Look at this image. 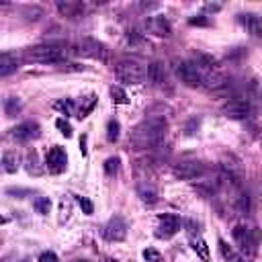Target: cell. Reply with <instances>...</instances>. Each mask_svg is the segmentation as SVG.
<instances>
[{
	"instance_id": "obj_1",
	"label": "cell",
	"mask_w": 262,
	"mask_h": 262,
	"mask_svg": "<svg viewBox=\"0 0 262 262\" xmlns=\"http://www.w3.org/2000/svg\"><path fill=\"white\" fill-rule=\"evenodd\" d=\"M166 119L158 117V115H150L146 117L131 134V146L138 150H148L154 148L158 144H162V140L166 138Z\"/></svg>"
},
{
	"instance_id": "obj_2",
	"label": "cell",
	"mask_w": 262,
	"mask_h": 262,
	"mask_svg": "<svg viewBox=\"0 0 262 262\" xmlns=\"http://www.w3.org/2000/svg\"><path fill=\"white\" fill-rule=\"evenodd\" d=\"M115 74L123 84H142L148 78V68H144L140 62L134 60H123L117 64Z\"/></svg>"
},
{
	"instance_id": "obj_3",
	"label": "cell",
	"mask_w": 262,
	"mask_h": 262,
	"mask_svg": "<svg viewBox=\"0 0 262 262\" xmlns=\"http://www.w3.org/2000/svg\"><path fill=\"white\" fill-rule=\"evenodd\" d=\"M23 58L29 62H35V64H60V62H64V49L43 43V45H35V47L25 49Z\"/></svg>"
},
{
	"instance_id": "obj_4",
	"label": "cell",
	"mask_w": 262,
	"mask_h": 262,
	"mask_svg": "<svg viewBox=\"0 0 262 262\" xmlns=\"http://www.w3.org/2000/svg\"><path fill=\"white\" fill-rule=\"evenodd\" d=\"M231 235H233V240H235V244L240 246L242 252H246V254H250V256H254V254L258 252L260 233H258L256 227H250V225H246V223H240V225L233 227Z\"/></svg>"
},
{
	"instance_id": "obj_5",
	"label": "cell",
	"mask_w": 262,
	"mask_h": 262,
	"mask_svg": "<svg viewBox=\"0 0 262 262\" xmlns=\"http://www.w3.org/2000/svg\"><path fill=\"white\" fill-rule=\"evenodd\" d=\"M176 74H178L180 82L187 84V86H191V88L201 86V84H203V78H205V76L201 74V68H199L195 62H182V64L178 66Z\"/></svg>"
},
{
	"instance_id": "obj_6",
	"label": "cell",
	"mask_w": 262,
	"mask_h": 262,
	"mask_svg": "<svg viewBox=\"0 0 262 262\" xmlns=\"http://www.w3.org/2000/svg\"><path fill=\"white\" fill-rule=\"evenodd\" d=\"M182 225H185V221H182L178 215H174V213H164V215H160L156 235L168 240V238H172L174 233H178V231L182 229Z\"/></svg>"
},
{
	"instance_id": "obj_7",
	"label": "cell",
	"mask_w": 262,
	"mask_h": 262,
	"mask_svg": "<svg viewBox=\"0 0 262 262\" xmlns=\"http://www.w3.org/2000/svg\"><path fill=\"white\" fill-rule=\"evenodd\" d=\"M252 111H254V109H252V104H250L248 98H246V100H244V98H233V100H229V102L223 107L221 113H223L227 119H238V121H240V119H248V117L252 115Z\"/></svg>"
},
{
	"instance_id": "obj_8",
	"label": "cell",
	"mask_w": 262,
	"mask_h": 262,
	"mask_svg": "<svg viewBox=\"0 0 262 262\" xmlns=\"http://www.w3.org/2000/svg\"><path fill=\"white\" fill-rule=\"evenodd\" d=\"M203 174H205V166L195 160H187L174 166V176L180 180H195V178H201Z\"/></svg>"
},
{
	"instance_id": "obj_9",
	"label": "cell",
	"mask_w": 262,
	"mask_h": 262,
	"mask_svg": "<svg viewBox=\"0 0 262 262\" xmlns=\"http://www.w3.org/2000/svg\"><path fill=\"white\" fill-rule=\"evenodd\" d=\"M45 168L51 172V174H60L68 168V156L64 152V148L60 146H54L49 152H47V158H45Z\"/></svg>"
},
{
	"instance_id": "obj_10",
	"label": "cell",
	"mask_w": 262,
	"mask_h": 262,
	"mask_svg": "<svg viewBox=\"0 0 262 262\" xmlns=\"http://www.w3.org/2000/svg\"><path fill=\"white\" fill-rule=\"evenodd\" d=\"M78 54H82L86 58H94V60H104L107 47H104V43H100L92 37H82L78 43Z\"/></svg>"
},
{
	"instance_id": "obj_11",
	"label": "cell",
	"mask_w": 262,
	"mask_h": 262,
	"mask_svg": "<svg viewBox=\"0 0 262 262\" xmlns=\"http://www.w3.org/2000/svg\"><path fill=\"white\" fill-rule=\"evenodd\" d=\"M127 229H129L127 221H125L121 215H115V217H111V221L104 225V238L111 240V242H121V240H125Z\"/></svg>"
},
{
	"instance_id": "obj_12",
	"label": "cell",
	"mask_w": 262,
	"mask_h": 262,
	"mask_svg": "<svg viewBox=\"0 0 262 262\" xmlns=\"http://www.w3.org/2000/svg\"><path fill=\"white\" fill-rule=\"evenodd\" d=\"M146 31L156 35V37H170L172 35V25L166 17H150L146 19Z\"/></svg>"
},
{
	"instance_id": "obj_13",
	"label": "cell",
	"mask_w": 262,
	"mask_h": 262,
	"mask_svg": "<svg viewBox=\"0 0 262 262\" xmlns=\"http://www.w3.org/2000/svg\"><path fill=\"white\" fill-rule=\"evenodd\" d=\"M13 138L19 140V142H31V140L39 138V125H37L35 121L19 123V125L13 129Z\"/></svg>"
},
{
	"instance_id": "obj_14",
	"label": "cell",
	"mask_w": 262,
	"mask_h": 262,
	"mask_svg": "<svg viewBox=\"0 0 262 262\" xmlns=\"http://www.w3.org/2000/svg\"><path fill=\"white\" fill-rule=\"evenodd\" d=\"M240 21H242V25L246 27V31L252 37H262V17L260 15L246 13V15H240Z\"/></svg>"
},
{
	"instance_id": "obj_15",
	"label": "cell",
	"mask_w": 262,
	"mask_h": 262,
	"mask_svg": "<svg viewBox=\"0 0 262 262\" xmlns=\"http://www.w3.org/2000/svg\"><path fill=\"white\" fill-rule=\"evenodd\" d=\"M203 84L209 90H213V92H223L229 86V78L223 76V74H219V72H213V74H209V76L203 78Z\"/></svg>"
},
{
	"instance_id": "obj_16",
	"label": "cell",
	"mask_w": 262,
	"mask_h": 262,
	"mask_svg": "<svg viewBox=\"0 0 262 262\" xmlns=\"http://www.w3.org/2000/svg\"><path fill=\"white\" fill-rule=\"evenodd\" d=\"M19 68H21V60H19L17 56L5 51L3 58H0V76L7 78V76H11L13 72H17Z\"/></svg>"
},
{
	"instance_id": "obj_17",
	"label": "cell",
	"mask_w": 262,
	"mask_h": 262,
	"mask_svg": "<svg viewBox=\"0 0 262 262\" xmlns=\"http://www.w3.org/2000/svg\"><path fill=\"white\" fill-rule=\"evenodd\" d=\"M58 11L64 17H68L72 21H78L84 15V5L82 3H64V0H60V3H58Z\"/></svg>"
},
{
	"instance_id": "obj_18",
	"label": "cell",
	"mask_w": 262,
	"mask_h": 262,
	"mask_svg": "<svg viewBox=\"0 0 262 262\" xmlns=\"http://www.w3.org/2000/svg\"><path fill=\"white\" fill-rule=\"evenodd\" d=\"M148 80H150L154 86H164V84H166V70H164V64L152 62V64L148 66Z\"/></svg>"
},
{
	"instance_id": "obj_19",
	"label": "cell",
	"mask_w": 262,
	"mask_h": 262,
	"mask_svg": "<svg viewBox=\"0 0 262 262\" xmlns=\"http://www.w3.org/2000/svg\"><path fill=\"white\" fill-rule=\"evenodd\" d=\"M138 197L146 205H154V203H158V189L154 185H150V182H142L138 187Z\"/></svg>"
},
{
	"instance_id": "obj_20",
	"label": "cell",
	"mask_w": 262,
	"mask_h": 262,
	"mask_svg": "<svg viewBox=\"0 0 262 262\" xmlns=\"http://www.w3.org/2000/svg\"><path fill=\"white\" fill-rule=\"evenodd\" d=\"M191 248L199 254V258H201L203 262H209V260H211L209 246H207V242H205L201 235H193V233H191Z\"/></svg>"
},
{
	"instance_id": "obj_21",
	"label": "cell",
	"mask_w": 262,
	"mask_h": 262,
	"mask_svg": "<svg viewBox=\"0 0 262 262\" xmlns=\"http://www.w3.org/2000/svg\"><path fill=\"white\" fill-rule=\"evenodd\" d=\"M219 252H221V256L227 260V262H248L240 252H235L225 240H219Z\"/></svg>"
},
{
	"instance_id": "obj_22",
	"label": "cell",
	"mask_w": 262,
	"mask_h": 262,
	"mask_svg": "<svg viewBox=\"0 0 262 262\" xmlns=\"http://www.w3.org/2000/svg\"><path fill=\"white\" fill-rule=\"evenodd\" d=\"M3 107H5V115L9 119H13V117H17L23 111V100L19 96H9V98H5V104Z\"/></svg>"
},
{
	"instance_id": "obj_23",
	"label": "cell",
	"mask_w": 262,
	"mask_h": 262,
	"mask_svg": "<svg viewBox=\"0 0 262 262\" xmlns=\"http://www.w3.org/2000/svg\"><path fill=\"white\" fill-rule=\"evenodd\" d=\"M19 166H21V158L15 152H5L3 154V168H5V172L15 174L19 170Z\"/></svg>"
},
{
	"instance_id": "obj_24",
	"label": "cell",
	"mask_w": 262,
	"mask_h": 262,
	"mask_svg": "<svg viewBox=\"0 0 262 262\" xmlns=\"http://www.w3.org/2000/svg\"><path fill=\"white\" fill-rule=\"evenodd\" d=\"M27 172L29 174H33V176H39L41 174V166H39V156H37V152H29L27 154Z\"/></svg>"
},
{
	"instance_id": "obj_25",
	"label": "cell",
	"mask_w": 262,
	"mask_h": 262,
	"mask_svg": "<svg viewBox=\"0 0 262 262\" xmlns=\"http://www.w3.org/2000/svg\"><path fill=\"white\" fill-rule=\"evenodd\" d=\"M119 136H121V123L117 119H111L107 123V140L109 142H117Z\"/></svg>"
},
{
	"instance_id": "obj_26",
	"label": "cell",
	"mask_w": 262,
	"mask_h": 262,
	"mask_svg": "<svg viewBox=\"0 0 262 262\" xmlns=\"http://www.w3.org/2000/svg\"><path fill=\"white\" fill-rule=\"evenodd\" d=\"M235 209H238V213H240V215H248V213H250V209H252V201H250V197H248L246 193H240L238 203H235Z\"/></svg>"
},
{
	"instance_id": "obj_27",
	"label": "cell",
	"mask_w": 262,
	"mask_h": 262,
	"mask_svg": "<svg viewBox=\"0 0 262 262\" xmlns=\"http://www.w3.org/2000/svg\"><path fill=\"white\" fill-rule=\"evenodd\" d=\"M111 98L115 104H125L129 98H127V92L123 90V86H111Z\"/></svg>"
},
{
	"instance_id": "obj_28",
	"label": "cell",
	"mask_w": 262,
	"mask_h": 262,
	"mask_svg": "<svg viewBox=\"0 0 262 262\" xmlns=\"http://www.w3.org/2000/svg\"><path fill=\"white\" fill-rule=\"evenodd\" d=\"M119 168H121V160H119L117 156L107 158V162H104V174H107V176H115V174L119 172Z\"/></svg>"
},
{
	"instance_id": "obj_29",
	"label": "cell",
	"mask_w": 262,
	"mask_h": 262,
	"mask_svg": "<svg viewBox=\"0 0 262 262\" xmlns=\"http://www.w3.org/2000/svg\"><path fill=\"white\" fill-rule=\"evenodd\" d=\"M33 207H35V211H37V213L47 215V213H49V209H51V201H49L47 197H37V199L33 201Z\"/></svg>"
},
{
	"instance_id": "obj_30",
	"label": "cell",
	"mask_w": 262,
	"mask_h": 262,
	"mask_svg": "<svg viewBox=\"0 0 262 262\" xmlns=\"http://www.w3.org/2000/svg\"><path fill=\"white\" fill-rule=\"evenodd\" d=\"M23 15H25L27 21H33V23H35V21H39V19L43 17V11H41L39 7H25V9H23Z\"/></svg>"
},
{
	"instance_id": "obj_31",
	"label": "cell",
	"mask_w": 262,
	"mask_h": 262,
	"mask_svg": "<svg viewBox=\"0 0 262 262\" xmlns=\"http://www.w3.org/2000/svg\"><path fill=\"white\" fill-rule=\"evenodd\" d=\"M94 104H96V96H94V94H90V98H88V102H86V104H82V107L78 109V115H76V117H80V119H84V117H86V115H88V113H90V111L94 109Z\"/></svg>"
},
{
	"instance_id": "obj_32",
	"label": "cell",
	"mask_w": 262,
	"mask_h": 262,
	"mask_svg": "<svg viewBox=\"0 0 262 262\" xmlns=\"http://www.w3.org/2000/svg\"><path fill=\"white\" fill-rule=\"evenodd\" d=\"M197 58H199V64H197V66H203V68H207V70H215V66H217L215 58L205 56V54H199Z\"/></svg>"
},
{
	"instance_id": "obj_33",
	"label": "cell",
	"mask_w": 262,
	"mask_h": 262,
	"mask_svg": "<svg viewBox=\"0 0 262 262\" xmlns=\"http://www.w3.org/2000/svg\"><path fill=\"white\" fill-rule=\"evenodd\" d=\"M56 109L62 111L66 117L74 115V102H72V100H58V102H56Z\"/></svg>"
},
{
	"instance_id": "obj_34",
	"label": "cell",
	"mask_w": 262,
	"mask_h": 262,
	"mask_svg": "<svg viewBox=\"0 0 262 262\" xmlns=\"http://www.w3.org/2000/svg\"><path fill=\"white\" fill-rule=\"evenodd\" d=\"M76 203L80 205V209H82L86 215H92V213H94V205H92L90 199H86V197H76Z\"/></svg>"
},
{
	"instance_id": "obj_35",
	"label": "cell",
	"mask_w": 262,
	"mask_h": 262,
	"mask_svg": "<svg viewBox=\"0 0 262 262\" xmlns=\"http://www.w3.org/2000/svg\"><path fill=\"white\" fill-rule=\"evenodd\" d=\"M56 127L62 131V136H66V138H72V125H70L66 119H58V121H56Z\"/></svg>"
},
{
	"instance_id": "obj_36",
	"label": "cell",
	"mask_w": 262,
	"mask_h": 262,
	"mask_svg": "<svg viewBox=\"0 0 262 262\" xmlns=\"http://www.w3.org/2000/svg\"><path fill=\"white\" fill-rule=\"evenodd\" d=\"M144 258H146V262H160L162 254L158 250H154V248H148V250H144Z\"/></svg>"
},
{
	"instance_id": "obj_37",
	"label": "cell",
	"mask_w": 262,
	"mask_h": 262,
	"mask_svg": "<svg viewBox=\"0 0 262 262\" xmlns=\"http://www.w3.org/2000/svg\"><path fill=\"white\" fill-rule=\"evenodd\" d=\"M189 25H193V27H209L211 21H209L207 17L199 15V17H191V19H189Z\"/></svg>"
},
{
	"instance_id": "obj_38",
	"label": "cell",
	"mask_w": 262,
	"mask_h": 262,
	"mask_svg": "<svg viewBox=\"0 0 262 262\" xmlns=\"http://www.w3.org/2000/svg\"><path fill=\"white\" fill-rule=\"evenodd\" d=\"M37 262H60V260H58V254L56 252H43Z\"/></svg>"
},
{
	"instance_id": "obj_39",
	"label": "cell",
	"mask_w": 262,
	"mask_h": 262,
	"mask_svg": "<svg viewBox=\"0 0 262 262\" xmlns=\"http://www.w3.org/2000/svg\"><path fill=\"white\" fill-rule=\"evenodd\" d=\"M203 11H205V13H211V15H215V13H219V11H221V5H217V3H207Z\"/></svg>"
},
{
	"instance_id": "obj_40",
	"label": "cell",
	"mask_w": 262,
	"mask_h": 262,
	"mask_svg": "<svg viewBox=\"0 0 262 262\" xmlns=\"http://www.w3.org/2000/svg\"><path fill=\"white\" fill-rule=\"evenodd\" d=\"M7 193L9 195H19V199H23V195H29L31 191H25V189H9Z\"/></svg>"
},
{
	"instance_id": "obj_41",
	"label": "cell",
	"mask_w": 262,
	"mask_h": 262,
	"mask_svg": "<svg viewBox=\"0 0 262 262\" xmlns=\"http://www.w3.org/2000/svg\"><path fill=\"white\" fill-rule=\"evenodd\" d=\"M80 150H82V154H86V136L80 138Z\"/></svg>"
},
{
	"instance_id": "obj_42",
	"label": "cell",
	"mask_w": 262,
	"mask_h": 262,
	"mask_svg": "<svg viewBox=\"0 0 262 262\" xmlns=\"http://www.w3.org/2000/svg\"><path fill=\"white\" fill-rule=\"evenodd\" d=\"M104 262H117V260H113V258H109V260H104Z\"/></svg>"
}]
</instances>
